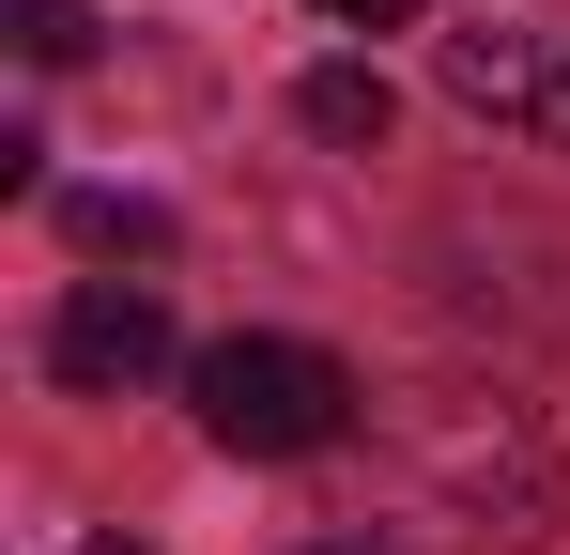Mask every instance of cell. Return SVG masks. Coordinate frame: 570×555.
I'll return each mask as SVG.
<instances>
[{"instance_id": "obj_1", "label": "cell", "mask_w": 570, "mask_h": 555, "mask_svg": "<svg viewBox=\"0 0 570 555\" xmlns=\"http://www.w3.org/2000/svg\"><path fill=\"white\" fill-rule=\"evenodd\" d=\"M556 509H570V463L509 386H401L371 417V541L385 555H540Z\"/></svg>"}, {"instance_id": "obj_2", "label": "cell", "mask_w": 570, "mask_h": 555, "mask_svg": "<svg viewBox=\"0 0 570 555\" xmlns=\"http://www.w3.org/2000/svg\"><path fill=\"white\" fill-rule=\"evenodd\" d=\"M186 401H200V432H216L232 463H308V448H340V432H355V401H371V386L324 356V340H278V324H263V340L186 356Z\"/></svg>"}, {"instance_id": "obj_3", "label": "cell", "mask_w": 570, "mask_h": 555, "mask_svg": "<svg viewBox=\"0 0 570 555\" xmlns=\"http://www.w3.org/2000/svg\"><path fill=\"white\" fill-rule=\"evenodd\" d=\"M155 370H170V293H155V278H78V293L47 309V386L124 401V386H155Z\"/></svg>"}, {"instance_id": "obj_4", "label": "cell", "mask_w": 570, "mask_h": 555, "mask_svg": "<svg viewBox=\"0 0 570 555\" xmlns=\"http://www.w3.org/2000/svg\"><path fill=\"white\" fill-rule=\"evenodd\" d=\"M432 78L463 93L478 124H509V139L570 155V47H556V31H509V16H478V31H448V47H432Z\"/></svg>"}, {"instance_id": "obj_5", "label": "cell", "mask_w": 570, "mask_h": 555, "mask_svg": "<svg viewBox=\"0 0 570 555\" xmlns=\"http://www.w3.org/2000/svg\"><path fill=\"white\" fill-rule=\"evenodd\" d=\"M293 124H308V139H340V155H371L385 124H401V93H385L371 62H308V78H293Z\"/></svg>"}, {"instance_id": "obj_6", "label": "cell", "mask_w": 570, "mask_h": 555, "mask_svg": "<svg viewBox=\"0 0 570 555\" xmlns=\"http://www.w3.org/2000/svg\"><path fill=\"white\" fill-rule=\"evenodd\" d=\"M62 232H78V247H108V263H170V201H124V185L62 201Z\"/></svg>"}, {"instance_id": "obj_7", "label": "cell", "mask_w": 570, "mask_h": 555, "mask_svg": "<svg viewBox=\"0 0 570 555\" xmlns=\"http://www.w3.org/2000/svg\"><path fill=\"white\" fill-rule=\"evenodd\" d=\"M16 62H47V78L94 62V16H78V0H16Z\"/></svg>"}, {"instance_id": "obj_8", "label": "cell", "mask_w": 570, "mask_h": 555, "mask_svg": "<svg viewBox=\"0 0 570 555\" xmlns=\"http://www.w3.org/2000/svg\"><path fill=\"white\" fill-rule=\"evenodd\" d=\"M308 16H324V31H416L432 0H308Z\"/></svg>"}, {"instance_id": "obj_9", "label": "cell", "mask_w": 570, "mask_h": 555, "mask_svg": "<svg viewBox=\"0 0 570 555\" xmlns=\"http://www.w3.org/2000/svg\"><path fill=\"white\" fill-rule=\"evenodd\" d=\"M94 555H155V541H124V525H108V541H94Z\"/></svg>"}, {"instance_id": "obj_10", "label": "cell", "mask_w": 570, "mask_h": 555, "mask_svg": "<svg viewBox=\"0 0 570 555\" xmlns=\"http://www.w3.org/2000/svg\"><path fill=\"white\" fill-rule=\"evenodd\" d=\"M324 555H340V541H324Z\"/></svg>"}]
</instances>
